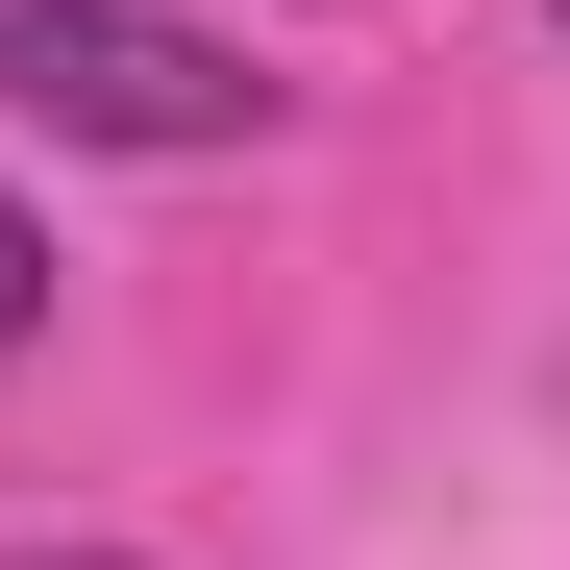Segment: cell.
Returning <instances> with one entry per match:
<instances>
[{
	"mask_svg": "<svg viewBox=\"0 0 570 570\" xmlns=\"http://www.w3.org/2000/svg\"><path fill=\"white\" fill-rule=\"evenodd\" d=\"M0 570H125V546H0Z\"/></svg>",
	"mask_w": 570,
	"mask_h": 570,
	"instance_id": "3",
	"label": "cell"
},
{
	"mask_svg": "<svg viewBox=\"0 0 570 570\" xmlns=\"http://www.w3.org/2000/svg\"><path fill=\"white\" fill-rule=\"evenodd\" d=\"M546 26H570V0H546Z\"/></svg>",
	"mask_w": 570,
	"mask_h": 570,
	"instance_id": "4",
	"label": "cell"
},
{
	"mask_svg": "<svg viewBox=\"0 0 570 570\" xmlns=\"http://www.w3.org/2000/svg\"><path fill=\"white\" fill-rule=\"evenodd\" d=\"M0 100L50 149H248L273 75L224 26H174V0H0Z\"/></svg>",
	"mask_w": 570,
	"mask_h": 570,
	"instance_id": "1",
	"label": "cell"
},
{
	"mask_svg": "<svg viewBox=\"0 0 570 570\" xmlns=\"http://www.w3.org/2000/svg\"><path fill=\"white\" fill-rule=\"evenodd\" d=\"M0 347H50V224L0 199Z\"/></svg>",
	"mask_w": 570,
	"mask_h": 570,
	"instance_id": "2",
	"label": "cell"
}]
</instances>
